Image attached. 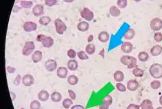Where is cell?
I'll return each instance as SVG.
<instances>
[{
  "label": "cell",
  "mask_w": 162,
  "mask_h": 109,
  "mask_svg": "<svg viewBox=\"0 0 162 109\" xmlns=\"http://www.w3.org/2000/svg\"><path fill=\"white\" fill-rule=\"evenodd\" d=\"M120 62L122 65L126 66L128 69H134L138 67L137 59L132 56L123 55L120 58Z\"/></svg>",
  "instance_id": "cell-1"
},
{
  "label": "cell",
  "mask_w": 162,
  "mask_h": 109,
  "mask_svg": "<svg viewBox=\"0 0 162 109\" xmlns=\"http://www.w3.org/2000/svg\"><path fill=\"white\" fill-rule=\"evenodd\" d=\"M149 74L155 79L162 78V65L159 63H154L149 68Z\"/></svg>",
  "instance_id": "cell-2"
},
{
  "label": "cell",
  "mask_w": 162,
  "mask_h": 109,
  "mask_svg": "<svg viewBox=\"0 0 162 109\" xmlns=\"http://www.w3.org/2000/svg\"><path fill=\"white\" fill-rule=\"evenodd\" d=\"M35 48H36V46H35L34 42L28 41V42H25L22 50L23 55L25 56H30L34 51Z\"/></svg>",
  "instance_id": "cell-3"
},
{
  "label": "cell",
  "mask_w": 162,
  "mask_h": 109,
  "mask_svg": "<svg viewBox=\"0 0 162 109\" xmlns=\"http://www.w3.org/2000/svg\"><path fill=\"white\" fill-rule=\"evenodd\" d=\"M54 26H55L56 32L59 35H63L64 32L67 30V25L60 18H56L54 20Z\"/></svg>",
  "instance_id": "cell-4"
},
{
  "label": "cell",
  "mask_w": 162,
  "mask_h": 109,
  "mask_svg": "<svg viewBox=\"0 0 162 109\" xmlns=\"http://www.w3.org/2000/svg\"><path fill=\"white\" fill-rule=\"evenodd\" d=\"M81 18L85 19L86 21L89 22L93 20L94 18V14L90 9L88 7H83L81 11Z\"/></svg>",
  "instance_id": "cell-5"
},
{
  "label": "cell",
  "mask_w": 162,
  "mask_h": 109,
  "mask_svg": "<svg viewBox=\"0 0 162 109\" xmlns=\"http://www.w3.org/2000/svg\"><path fill=\"white\" fill-rule=\"evenodd\" d=\"M149 25L152 30L158 32L162 29V20L160 18L155 17L151 20Z\"/></svg>",
  "instance_id": "cell-6"
},
{
  "label": "cell",
  "mask_w": 162,
  "mask_h": 109,
  "mask_svg": "<svg viewBox=\"0 0 162 109\" xmlns=\"http://www.w3.org/2000/svg\"><path fill=\"white\" fill-rule=\"evenodd\" d=\"M23 28L25 32H33V31H36L37 30L38 25L33 21H27L23 24Z\"/></svg>",
  "instance_id": "cell-7"
},
{
  "label": "cell",
  "mask_w": 162,
  "mask_h": 109,
  "mask_svg": "<svg viewBox=\"0 0 162 109\" xmlns=\"http://www.w3.org/2000/svg\"><path fill=\"white\" fill-rule=\"evenodd\" d=\"M35 81L34 77L30 74H26L22 77V83L26 87L32 86L34 85Z\"/></svg>",
  "instance_id": "cell-8"
},
{
  "label": "cell",
  "mask_w": 162,
  "mask_h": 109,
  "mask_svg": "<svg viewBox=\"0 0 162 109\" xmlns=\"http://www.w3.org/2000/svg\"><path fill=\"white\" fill-rule=\"evenodd\" d=\"M45 68L48 72H53L57 69V62L53 59H49L45 62Z\"/></svg>",
  "instance_id": "cell-9"
},
{
  "label": "cell",
  "mask_w": 162,
  "mask_h": 109,
  "mask_svg": "<svg viewBox=\"0 0 162 109\" xmlns=\"http://www.w3.org/2000/svg\"><path fill=\"white\" fill-rule=\"evenodd\" d=\"M121 51L123 52V53L126 54L132 53L134 50L133 44L129 42H123L121 44Z\"/></svg>",
  "instance_id": "cell-10"
},
{
  "label": "cell",
  "mask_w": 162,
  "mask_h": 109,
  "mask_svg": "<svg viewBox=\"0 0 162 109\" xmlns=\"http://www.w3.org/2000/svg\"><path fill=\"white\" fill-rule=\"evenodd\" d=\"M44 6L41 4H36L35 5L32 9V13L35 16L40 17L44 14Z\"/></svg>",
  "instance_id": "cell-11"
},
{
  "label": "cell",
  "mask_w": 162,
  "mask_h": 109,
  "mask_svg": "<svg viewBox=\"0 0 162 109\" xmlns=\"http://www.w3.org/2000/svg\"><path fill=\"white\" fill-rule=\"evenodd\" d=\"M139 87V83L136 79H131L127 84V89L131 91H135Z\"/></svg>",
  "instance_id": "cell-12"
},
{
  "label": "cell",
  "mask_w": 162,
  "mask_h": 109,
  "mask_svg": "<svg viewBox=\"0 0 162 109\" xmlns=\"http://www.w3.org/2000/svg\"><path fill=\"white\" fill-rule=\"evenodd\" d=\"M150 53L154 57L160 56L162 54V46L160 45H155L150 50Z\"/></svg>",
  "instance_id": "cell-13"
},
{
  "label": "cell",
  "mask_w": 162,
  "mask_h": 109,
  "mask_svg": "<svg viewBox=\"0 0 162 109\" xmlns=\"http://www.w3.org/2000/svg\"><path fill=\"white\" fill-rule=\"evenodd\" d=\"M68 74V69L64 67H60L57 69V75L61 79H65Z\"/></svg>",
  "instance_id": "cell-14"
},
{
  "label": "cell",
  "mask_w": 162,
  "mask_h": 109,
  "mask_svg": "<svg viewBox=\"0 0 162 109\" xmlns=\"http://www.w3.org/2000/svg\"><path fill=\"white\" fill-rule=\"evenodd\" d=\"M42 52L40 51V50H36L32 54V60L34 63H38V62H41V60H42Z\"/></svg>",
  "instance_id": "cell-15"
},
{
  "label": "cell",
  "mask_w": 162,
  "mask_h": 109,
  "mask_svg": "<svg viewBox=\"0 0 162 109\" xmlns=\"http://www.w3.org/2000/svg\"><path fill=\"white\" fill-rule=\"evenodd\" d=\"M98 40L101 43H106L110 40V35L107 31H101L98 34Z\"/></svg>",
  "instance_id": "cell-16"
},
{
  "label": "cell",
  "mask_w": 162,
  "mask_h": 109,
  "mask_svg": "<svg viewBox=\"0 0 162 109\" xmlns=\"http://www.w3.org/2000/svg\"><path fill=\"white\" fill-rule=\"evenodd\" d=\"M67 68L70 71H75L79 68V63L74 59H70L67 63Z\"/></svg>",
  "instance_id": "cell-17"
},
{
  "label": "cell",
  "mask_w": 162,
  "mask_h": 109,
  "mask_svg": "<svg viewBox=\"0 0 162 109\" xmlns=\"http://www.w3.org/2000/svg\"><path fill=\"white\" fill-rule=\"evenodd\" d=\"M42 45L46 48H51L54 45V40L50 36H46V37L42 42Z\"/></svg>",
  "instance_id": "cell-18"
},
{
  "label": "cell",
  "mask_w": 162,
  "mask_h": 109,
  "mask_svg": "<svg viewBox=\"0 0 162 109\" xmlns=\"http://www.w3.org/2000/svg\"><path fill=\"white\" fill-rule=\"evenodd\" d=\"M136 35V31L134 29L130 28L128 29L123 35V38L126 40H133Z\"/></svg>",
  "instance_id": "cell-19"
},
{
  "label": "cell",
  "mask_w": 162,
  "mask_h": 109,
  "mask_svg": "<svg viewBox=\"0 0 162 109\" xmlns=\"http://www.w3.org/2000/svg\"><path fill=\"white\" fill-rule=\"evenodd\" d=\"M113 77H114V81H116V82L121 83L124 80L125 75L123 72L121 71H116L114 72Z\"/></svg>",
  "instance_id": "cell-20"
},
{
  "label": "cell",
  "mask_w": 162,
  "mask_h": 109,
  "mask_svg": "<svg viewBox=\"0 0 162 109\" xmlns=\"http://www.w3.org/2000/svg\"><path fill=\"white\" fill-rule=\"evenodd\" d=\"M89 24L87 22V21H81L78 23L77 25V29L81 32H85L89 30Z\"/></svg>",
  "instance_id": "cell-21"
},
{
  "label": "cell",
  "mask_w": 162,
  "mask_h": 109,
  "mask_svg": "<svg viewBox=\"0 0 162 109\" xmlns=\"http://www.w3.org/2000/svg\"><path fill=\"white\" fill-rule=\"evenodd\" d=\"M50 95L47 91L46 90H41L38 94V98L40 101L42 102H46L49 98Z\"/></svg>",
  "instance_id": "cell-22"
},
{
  "label": "cell",
  "mask_w": 162,
  "mask_h": 109,
  "mask_svg": "<svg viewBox=\"0 0 162 109\" xmlns=\"http://www.w3.org/2000/svg\"><path fill=\"white\" fill-rule=\"evenodd\" d=\"M109 14L112 17H118L121 15V12L120 8L119 7L115 6V5H112L109 9Z\"/></svg>",
  "instance_id": "cell-23"
},
{
  "label": "cell",
  "mask_w": 162,
  "mask_h": 109,
  "mask_svg": "<svg viewBox=\"0 0 162 109\" xmlns=\"http://www.w3.org/2000/svg\"><path fill=\"white\" fill-rule=\"evenodd\" d=\"M140 108L141 109H154L153 102L149 99H145L142 101L140 104Z\"/></svg>",
  "instance_id": "cell-24"
},
{
  "label": "cell",
  "mask_w": 162,
  "mask_h": 109,
  "mask_svg": "<svg viewBox=\"0 0 162 109\" xmlns=\"http://www.w3.org/2000/svg\"><path fill=\"white\" fill-rule=\"evenodd\" d=\"M50 100L53 102H59L62 100V95L58 91H54L50 95Z\"/></svg>",
  "instance_id": "cell-25"
},
{
  "label": "cell",
  "mask_w": 162,
  "mask_h": 109,
  "mask_svg": "<svg viewBox=\"0 0 162 109\" xmlns=\"http://www.w3.org/2000/svg\"><path fill=\"white\" fill-rule=\"evenodd\" d=\"M50 22H51V18L47 16H42L39 19V23L43 26H47L50 24Z\"/></svg>",
  "instance_id": "cell-26"
},
{
  "label": "cell",
  "mask_w": 162,
  "mask_h": 109,
  "mask_svg": "<svg viewBox=\"0 0 162 109\" xmlns=\"http://www.w3.org/2000/svg\"><path fill=\"white\" fill-rule=\"evenodd\" d=\"M138 58L140 61L143 62H146L149 58V54L146 52H144V51L140 52H139V54H138Z\"/></svg>",
  "instance_id": "cell-27"
},
{
  "label": "cell",
  "mask_w": 162,
  "mask_h": 109,
  "mask_svg": "<svg viewBox=\"0 0 162 109\" xmlns=\"http://www.w3.org/2000/svg\"><path fill=\"white\" fill-rule=\"evenodd\" d=\"M85 52L88 55H93L95 52V46L94 44H89L85 47Z\"/></svg>",
  "instance_id": "cell-28"
},
{
  "label": "cell",
  "mask_w": 162,
  "mask_h": 109,
  "mask_svg": "<svg viewBox=\"0 0 162 109\" xmlns=\"http://www.w3.org/2000/svg\"><path fill=\"white\" fill-rule=\"evenodd\" d=\"M68 83L70 85H76L79 83V77L77 76L72 75L68 77Z\"/></svg>",
  "instance_id": "cell-29"
},
{
  "label": "cell",
  "mask_w": 162,
  "mask_h": 109,
  "mask_svg": "<svg viewBox=\"0 0 162 109\" xmlns=\"http://www.w3.org/2000/svg\"><path fill=\"white\" fill-rule=\"evenodd\" d=\"M132 74H133L136 77H142L144 76V72L143 70L140 69V68L136 67L134 68L133 71H132Z\"/></svg>",
  "instance_id": "cell-30"
},
{
  "label": "cell",
  "mask_w": 162,
  "mask_h": 109,
  "mask_svg": "<svg viewBox=\"0 0 162 109\" xmlns=\"http://www.w3.org/2000/svg\"><path fill=\"white\" fill-rule=\"evenodd\" d=\"M20 4H21V6L23 7V8L29 9V8H31V7H32L33 5H34V3H33L32 1H31L22 0V1H21L20 2Z\"/></svg>",
  "instance_id": "cell-31"
},
{
  "label": "cell",
  "mask_w": 162,
  "mask_h": 109,
  "mask_svg": "<svg viewBox=\"0 0 162 109\" xmlns=\"http://www.w3.org/2000/svg\"><path fill=\"white\" fill-rule=\"evenodd\" d=\"M73 104H74L73 101H72V99L65 98V100L63 101L62 105H63V107L65 109H69L70 108V106H71Z\"/></svg>",
  "instance_id": "cell-32"
},
{
  "label": "cell",
  "mask_w": 162,
  "mask_h": 109,
  "mask_svg": "<svg viewBox=\"0 0 162 109\" xmlns=\"http://www.w3.org/2000/svg\"><path fill=\"white\" fill-rule=\"evenodd\" d=\"M77 56L79 57V59L81 60H87L89 59V56H88V54L86 53V52L83 51V50L77 52Z\"/></svg>",
  "instance_id": "cell-33"
},
{
  "label": "cell",
  "mask_w": 162,
  "mask_h": 109,
  "mask_svg": "<svg viewBox=\"0 0 162 109\" xmlns=\"http://www.w3.org/2000/svg\"><path fill=\"white\" fill-rule=\"evenodd\" d=\"M161 82H160V81L158 80V79H155V80H153L151 82V87L153 89H158L159 88H160V87H161Z\"/></svg>",
  "instance_id": "cell-34"
},
{
  "label": "cell",
  "mask_w": 162,
  "mask_h": 109,
  "mask_svg": "<svg viewBox=\"0 0 162 109\" xmlns=\"http://www.w3.org/2000/svg\"><path fill=\"white\" fill-rule=\"evenodd\" d=\"M30 109H40L41 108V103L40 101L34 100L30 103Z\"/></svg>",
  "instance_id": "cell-35"
},
{
  "label": "cell",
  "mask_w": 162,
  "mask_h": 109,
  "mask_svg": "<svg viewBox=\"0 0 162 109\" xmlns=\"http://www.w3.org/2000/svg\"><path fill=\"white\" fill-rule=\"evenodd\" d=\"M117 6L121 9H124L128 6V0H117Z\"/></svg>",
  "instance_id": "cell-36"
},
{
  "label": "cell",
  "mask_w": 162,
  "mask_h": 109,
  "mask_svg": "<svg viewBox=\"0 0 162 109\" xmlns=\"http://www.w3.org/2000/svg\"><path fill=\"white\" fill-rule=\"evenodd\" d=\"M116 89L117 91L119 92H125L127 89V87L125 86V85L121 83H116Z\"/></svg>",
  "instance_id": "cell-37"
},
{
  "label": "cell",
  "mask_w": 162,
  "mask_h": 109,
  "mask_svg": "<svg viewBox=\"0 0 162 109\" xmlns=\"http://www.w3.org/2000/svg\"><path fill=\"white\" fill-rule=\"evenodd\" d=\"M67 55L70 59H74L77 56V52H76L74 50L70 49L68 50V51L67 52Z\"/></svg>",
  "instance_id": "cell-38"
},
{
  "label": "cell",
  "mask_w": 162,
  "mask_h": 109,
  "mask_svg": "<svg viewBox=\"0 0 162 109\" xmlns=\"http://www.w3.org/2000/svg\"><path fill=\"white\" fill-rule=\"evenodd\" d=\"M21 83H22V78H21V76L18 74L16 76V77L14 78V79L13 81V83L14 85H16V86H19V85L21 84Z\"/></svg>",
  "instance_id": "cell-39"
},
{
  "label": "cell",
  "mask_w": 162,
  "mask_h": 109,
  "mask_svg": "<svg viewBox=\"0 0 162 109\" xmlns=\"http://www.w3.org/2000/svg\"><path fill=\"white\" fill-rule=\"evenodd\" d=\"M154 40L156 42L160 43L162 42V33L161 32H156L154 34Z\"/></svg>",
  "instance_id": "cell-40"
},
{
  "label": "cell",
  "mask_w": 162,
  "mask_h": 109,
  "mask_svg": "<svg viewBox=\"0 0 162 109\" xmlns=\"http://www.w3.org/2000/svg\"><path fill=\"white\" fill-rule=\"evenodd\" d=\"M112 102H113L112 97L110 95H106V96H105V98H104V100H103V102L106 103V104H109L110 106L112 105Z\"/></svg>",
  "instance_id": "cell-41"
},
{
  "label": "cell",
  "mask_w": 162,
  "mask_h": 109,
  "mask_svg": "<svg viewBox=\"0 0 162 109\" xmlns=\"http://www.w3.org/2000/svg\"><path fill=\"white\" fill-rule=\"evenodd\" d=\"M44 3L48 7L54 6L57 3V0H44Z\"/></svg>",
  "instance_id": "cell-42"
},
{
  "label": "cell",
  "mask_w": 162,
  "mask_h": 109,
  "mask_svg": "<svg viewBox=\"0 0 162 109\" xmlns=\"http://www.w3.org/2000/svg\"><path fill=\"white\" fill-rule=\"evenodd\" d=\"M68 94H69L70 98L72 99V100H75V99L77 98V95H76V93L73 90H72V89H68Z\"/></svg>",
  "instance_id": "cell-43"
},
{
  "label": "cell",
  "mask_w": 162,
  "mask_h": 109,
  "mask_svg": "<svg viewBox=\"0 0 162 109\" xmlns=\"http://www.w3.org/2000/svg\"><path fill=\"white\" fill-rule=\"evenodd\" d=\"M127 109H140V105L136 104H130L127 107Z\"/></svg>",
  "instance_id": "cell-44"
},
{
  "label": "cell",
  "mask_w": 162,
  "mask_h": 109,
  "mask_svg": "<svg viewBox=\"0 0 162 109\" xmlns=\"http://www.w3.org/2000/svg\"><path fill=\"white\" fill-rule=\"evenodd\" d=\"M6 71H7L8 73L12 74L14 73H15V71H16V68H14L13 67H10V66H7V67H6Z\"/></svg>",
  "instance_id": "cell-45"
},
{
  "label": "cell",
  "mask_w": 162,
  "mask_h": 109,
  "mask_svg": "<svg viewBox=\"0 0 162 109\" xmlns=\"http://www.w3.org/2000/svg\"><path fill=\"white\" fill-rule=\"evenodd\" d=\"M46 37V36L43 34H39L36 37V41L38 42L42 43L43 42V40H44V38Z\"/></svg>",
  "instance_id": "cell-46"
},
{
  "label": "cell",
  "mask_w": 162,
  "mask_h": 109,
  "mask_svg": "<svg viewBox=\"0 0 162 109\" xmlns=\"http://www.w3.org/2000/svg\"><path fill=\"white\" fill-rule=\"evenodd\" d=\"M109 107H110V105L105 102H103L102 104H99L98 106L99 109H109Z\"/></svg>",
  "instance_id": "cell-47"
},
{
  "label": "cell",
  "mask_w": 162,
  "mask_h": 109,
  "mask_svg": "<svg viewBox=\"0 0 162 109\" xmlns=\"http://www.w3.org/2000/svg\"><path fill=\"white\" fill-rule=\"evenodd\" d=\"M21 9H22V7H19V6H18V5H14L13 6V8H12V12L13 13H18Z\"/></svg>",
  "instance_id": "cell-48"
},
{
  "label": "cell",
  "mask_w": 162,
  "mask_h": 109,
  "mask_svg": "<svg viewBox=\"0 0 162 109\" xmlns=\"http://www.w3.org/2000/svg\"><path fill=\"white\" fill-rule=\"evenodd\" d=\"M70 109H85V108L83 106V105L77 104V105H74V106H72Z\"/></svg>",
  "instance_id": "cell-49"
},
{
  "label": "cell",
  "mask_w": 162,
  "mask_h": 109,
  "mask_svg": "<svg viewBox=\"0 0 162 109\" xmlns=\"http://www.w3.org/2000/svg\"><path fill=\"white\" fill-rule=\"evenodd\" d=\"M99 55L101 56V58H103L104 59L105 58V50L103 48V49H101L100 51L99 52Z\"/></svg>",
  "instance_id": "cell-50"
},
{
  "label": "cell",
  "mask_w": 162,
  "mask_h": 109,
  "mask_svg": "<svg viewBox=\"0 0 162 109\" xmlns=\"http://www.w3.org/2000/svg\"><path fill=\"white\" fill-rule=\"evenodd\" d=\"M10 96H11V98H12V101H13L15 100V98H16V97H17V96H16V94H15L13 92V91H10Z\"/></svg>",
  "instance_id": "cell-51"
},
{
  "label": "cell",
  "mask_w": 162,
  "mask_h": 109,
  "mask_svg": "<svg viewBox=\"0 0 162 109\" xmlns=\"http://www.w3.org/2000/svg\"><path fill=\"white\" fill-rule=\"evenodd\" d=\"M93 39H94V37H93V35H90L89 37H88V40H87V42L90 44L91 42H92L93 41Z\"/></svg>",
  "instance_id": "cell-52"
},
{
  "label": "cell",
  "mask_w": 162,
  "mask_h": 109,
  "mask_svg": "<svg viewBox=\"0 0 162 109\" xmlns=\"http://www.w3.org/2000/svg\"><path fill=\"white\" fill-rule=\"evenodd\" d=\"M75 0H63V1L64 2H65V3H72L73 1H74Z\"/></svg>",
  "instance_id": "cell-53"
},
{
  "label": "cell",
  "mask_w": 162,
  "mask_h": 109,
  "mask_svg": "<svg viewBox=\"0 0 162 109\" xmlns=\"http://www.w3.org/2000/svg\"><path fill=\"white\" fill-rule=\"evenodd\" d=\"M159 104H161V106H162V95L160 96V98H159Z\"/></svg>",
  "instance_id": "cell-54"
},
{
  "label": "cell",
  "mask_w": 162,
  "mask_h": 109,
  "mask_svg": "<svg viewBox=\"0 0 162 109\" xmlns=\"http://www.w3.org/2000/svg\"><path fill=\"white\" fill-rule=\"evenodd\" d=\"M21 1H22V0H15V3H18L19 2H21Z\"/></svg>",
  "instance_id": "cell-55"
},
{
  "label": "cell",
  "mask_w": 162,
  "mask_h": 109,
  "mask_svg": "<svg viewBox=\"0 0 162 109\" xmlns=\"http://www.w3.org/2000/svg\"><path fill=\"white\" fill-rule=\"evenodd\" d=\"M134 1H135L136 2H140V1H141V0H134Z\"/></svg>",
  "instance_id": "cell-56"
},
{
  "label": "cell",
  "mask_w": 162,
  "mask_h": 109,
  "mask_svg": "<svg viewBox=\"0 0 162 109\" xmlns=\"http://www.w3.org/2000/svg\"><path fill=\"white\" fill-rule=\"evenodd\" d=\"M156 109H162V106H159V107H157Z\"/></svg>",
  "instance_id": "cell-57"
},
{
  "label": "cell",
  "mask_w": 162,
  "mask_h": 109,
  "mask_svg": "<svg viewBox=\"0 0 162 109\" xmlns=\"http://www.w3.org/2000/svg\"><path fill=\"white\" fill-rule=\"evenodd\" d=\"M20 109H25V108H21Z\"/></svg>",
  "instance_id": "cell-58"
},
{
  "label": "cell",
  "mask_w": 162,
  "mask_h": 109,
  "mask_svg": "<svg viewBox=\"0 0 162 109\" xmlns=\"http://www.w3.org/2000/svg\"><path fill=\"white\" fill-rule=\"evenodd\" d=\"M149 1H154V0H149Z\"/></svg>",
  "instance_id": "cell-59"
}]
</instances>
